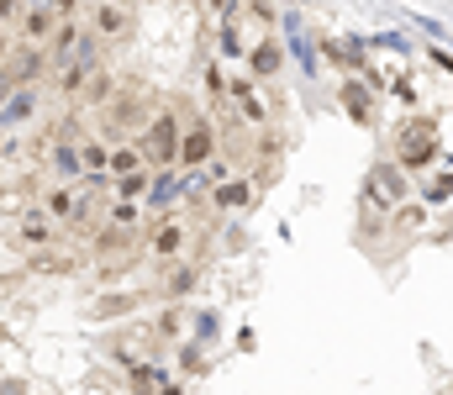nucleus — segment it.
Returning <instances> with one entry per match:
<instances>
[{
    "instance_id": "1",
    "label": "nucleus",
    "mask_w": 453,
    "mask_h": 395,
    "mask_svg": "<svg viewBox=\"0 0 453 395\" xmlns=\"http://www.w3.org/2000/svg\"><path fill=\"white\" fill-rule=\"evenodd\" d=\"M190 222L185 216H158L148 232H142V259L153 263V269H169V263H180L190 254Z\"/></svg>"
},
{
    "instance_id": "2",
    "label": "nucleus",
    "mask_w": 453,
    "mask_h": 395,
    "mask_svg": "<svg viewBox=\"0 0 453 395\" xmlns=\"http://www.w3.org/2000/svg\"><path fill=\"white\" fill-rule=\"evenodd\" d=\"M364 206L374 211V227H380V216H395L406 206V169L401 163H374L364 174Z\"/></svg>"
},
{
    "instance_id": "3",
    "label": "nucleus",
    "mask_w": 453,
    "mask_h": 395,
    "mask_svg": "<svg viewBox=\"0 0 453 395\" xmlns=\"http://www.w3.org/2000/svg\"><path fill=\"white\" fill-rule=\"evenodd\" d=\"M137 148H142L148 169L174 174V158H180V122H174L169 111H158V117H153V127H148V137H142Z\"/></svg>"
},
{
    "instance_id": "4",
    "label": "nucleus",
    "mask_w": 453,
    "mask_h": 395,
    "mask_svg": "<svg viewBox=\"0 0 453 395\" xmlns=\"http://www.w3.org/2000/svg\"><path fill=\"white\" fill-rule=\"evenodd\" d=\"M58 243H64V232H58V222L42 206H32V211L16 216V248L21 254H53Z\"/></svg>"
},
{
    "instance_id": "5",
    "label": "nucleus",
    "mask_w": 453,
    "mask_h": 395,
    "mask_svg": "<svg viewBox=\"0 0 453 395\" xmlns=\"http://www.w3.org/2000/svg\"><path fill=\"white\" fill-rule=\"evenodd\" d=\"M217 158V127L206 122V117H196L190 127H180V158H174V169H206Z\"/></svg>"
},
{
    "instance_id": "6",
    "label": "nucleus",
    "mask_w": 453,
    "mask_h": 395,
    "mask_svg": "<svg viewBox=\"0 0 453 395\" xmlns=\"http://www.w3.org/2000/svg\"><path fill=\"white\" fill-rule=\"evenodd\" d=\"M85 32L96 42H121L132 32V11L116 0H85Z\"/></svg>"
},
{
    "instance_id": "7",
    "label": "nucleus",
    "mask_w": 453,
    "mask_h": 395,
    "mask_svg": "<svg viewBox=\"0 0 453 395\" xmlns=\"http://www.w3.org/2000/svg\"><path fill=\"white\" fill-rule=\"evenodd\" d=\"M11 32H16V48H48L53 32H58V11L53 5H21Z\"/></svg>"
},
{
    "instance_id": "8",
    "label": "nucleus",
    "mask_w": 453,
    "mask_h": 395,
    "mask_svg": "<svg viewBox=\"0 0 453 395\" xmlns=\"http://www.w3.org/2000/svg\"><path fill=\"white\" fill-rule=\"evenodd\" d=\"M42 163H48L53 185H80V179H85V163H80V137H64V132H58V137L48 142Z\"/></svg>"
},
{
    "instance_id": "9",
    "label": "nucleus",
    "mask_w": 453,
    "mask_h": 395,
    "mask_svg": "<svg viewBox=\"0 0 453 395\" xmlns=\"http://www.w3.org/2000/svg\"><path fill=\"white\" fill-rule=\"evenodd\" d=\"M433 158H438V132L427 122L401 127V169H427Z\"/></svg>"
},
{
    "instance_id": "10",
    "label": "nucleus",
    "mask_w": 453,
    "mask_h": 395,
    "mask_svg": "<svg viewBox=\"0 0 453 395\" xmlns=\"http://www.w3.org/2000/svg\"><path fill=\"white\" fill-rule=\"evenodd\" d=\"M226 95H232V106L242 111V122H253V127H264V122H269V101H264V90H258L248 74L226 80Z\"/></svg>"
},
{
    "instance_id": "11",
    "label": "nucleus",
    "mask_w": 453,
    "mask_h": 395,
    "mask_svg": "<svg viewBox=\"0 0 453 395\" xmlns=\"http://www.w3.org/2000/svg\"><path fill=\"white\" fill-rule=\"evenodd\" d=\"M5 74H11V85H16V90H37V80H42V74H53L48 48H27V53H16V58L5 64Z\"/></svg>"
},
{
    "instance_id": "12",
    "label": "nucleus",
    "mask_w": 453,
    "mask_h": 395,
    "mask_svg": "<svg viewBox=\"0 0 453 395\" xmlns=\"http://www.w3.org/2000/svg\"><path fill=\"white\" fill-rule=\"evenodd\" d=\"M196 285H201V263L180 259V263H169V269H164V285H158L153 295H158V300H174V306H180L185 295H196Z\"/></svg>"
},
{
    "instance_id": "13",
    "label": "nucleus",
    "mask_w": 453,
    "mask_h": 395,
    "mask_svg": "<svg viewBox=\"0 0 453 395\" xmlns=\"http://www.w3.org/2000/svg\"><path fill=\"white\" fill-rule=\"evenodd\" d=\"M248 206H253V179L232 174V179H222V185H211V211L232 216V211H248Z\"/></svg>"
},
{
    "instance_id": "14",
    "label": "nucleus",
    "mask_w": 453,
    "mask_h": 395,
    "mask_svg": "<svg viewBox=\"0 0 453 395\" xmlns=\"http://www.w3.org/2000/svg\"><path fill=\"white\" fill-rule=\"evenodd\" d=\"M127 385H132V395H164L169 391V369L148 364V359H132L127 364Z\"/></svg>"
},
{
    "instance_id": "15",
    "label": "nucleus",
    "mask_w": 453,
    "mask_h": 395,
    "mask_svg": "<svg viewBox=\"0 0 453 395\" xmlns=\"http://www.w3.org/2000/svg\"><path fill=\"white\" fill-rule=\"evenodd\" d=\"M37 106H42V95H37V90H16L11 101H0V127H5V132L27 127V122L37 117Z\"/></svg>"
},
{
    "instance_id": "16",
    "label": "nucleus",
    "mask_w": 453,
    "mask_h": 395,
    "mask_svg": "<svg viewBox=\"0 0 453 395\" xmlns=\"http://www.w3.org/2000/svg\"><path fill=\"white\" fill-rule=\"evenodd\" d=\"M101 222L116 227V232H137V227H142V206H137V201H106V206H101Z\"/></svg>"
},
{
    "instance_id": "17",
    "label": "nucleus",
    "mask_w": 453,
    "mask_h": 395,
    "mask_svg": "<svg viewBox=\"0 0 453 395\" xmlns=\"http://www.w3.org/2000/svg\"><path fill=\"white\" fill-rule=\"evenodd\" d=\"M127 243H132V232H116V227H106V222L90 232V254H96L101 263H106V259H121V254H127Z\"/></svg>"
},
{
    "instance_id": "18",
    "label": "nucleus",
    "mask_w": 453,
    "mask_h": 395,
    "mask_svg": "<svg viewBox=\"0 0 453 395\" xmlns=\"http://www.w3.org/2000/svg\"><path fill=\"white\" fill-rule=\"evenodd\" d=\"M137 169H148L142 148H137V142H111V174H106V179H127V174H137Z\"/></svg>"
},
{
    "instance_id": "19",
    "label": "nucleus",
    "mask_w": 453,
    "mask_h": 395,
    "mask_svg": "<svg viewBox=\"0 0 453 395\" xmlns=\"http://www.w3.org/2000/svg\"><path fill=\"white\" fill-rule=\"evenodd\" d=\"M148 185H153V169H137V174H127V179H111V201H137V206H142Z\"/></svg>"
},
{
    "instance_id": "20",
    "label": "nucleus",
    "mask_w": 453,
    "mask_h": 395,
    "mask_svg": "<svg viewBox=\"0 0 453 395\" xmlns=\"http://www.w3.org/2000/svg\"><path fill=\"white\" fill-rule=\"evenodd\" d=\"M274 74H280V42L264 37V42L253 48V80H274Z\"/></svg>"
},
{
    "instance_id": "21",
    "label": "nucleus",
    "mask_w": 453,
    "mask_h": 395,
    "mask_svg": "<svg viewBox=\"0 0 453 395\" xmlns=\"http://www.w3.org/2000/svg\"><path fill=\"white\" fill-rule=\"evenodd\" d=\"M342 106L353 111V122H369V117H374V101H369L358 85H342Z\"/></svg>"
},
{
    "instance_id": "22",
    "label": "nucleus",
    "mask_w": 453,
    "mask_h": 395,
    "mask_svg": "<svg viewBox=\"0 0 453 395\" xmlns=\"http://www.w3.org/2000/svg\"><path fill=\"white\" fill-rule=\"evenodd\" d=\"M164 343H180V332H185V306H169L164 316H158V327H153Z\"/></svg>"
},
{
    "instance_id": "23",
    "label": "nucleus",
    "mask_w": 453,
    "mask_h": 395,
    "mask_svg": "<svg viewBox=\"0 0 453 395\" xmlns=\"http://www.w3.org/2000/svg\"><path fill=\"white\" fill-rule=\"evenodd\" d=\"M137 300H142V295H101V300H96L90 311H96V316H127V311H132Z\"/></svg>"
},
{
    "instance_id": "24",
    "label": "nucleus",
    "mask_w": 453,
    "mask_h": 395,
    "mask_svg": "<svg viewBox=\"0 0 453 395\" xmlns=\"http://www.w3.org/2000/svg\"><path fill=\"white\" fill-rule=\"evenodd\" d=\"M201 364H206V359H201V348H196V343H185V348H180V375H201Z\"/></svg>"
},
{
    "instance_id": "25",
    "label": "nucleus",
    "mask_w": 453,
    "mask_h": 395,
    "mask_svg": "<svg viewBox=\"0 0 453 395\" xmlns=\"http://www.w3.org/2000/svg\"><path fill=\"white\" fill-rule=\"evenodd\" d=\"M11 58H16V32H11V27H0V69H5Z\"/></svg>"
},
{
    "instance_id": "26",
    "label": "nucleus",
    "mask_w": 453,
    "mask_h": 395,
    "mask_svg": "<svg viewBox=\"0 0 453 395\" xmlns=\"http://www.w3.org/2000/svg\"><path fill=\"white\" fill-rule=\"evenodd\" d=\"M16 16H21V0H0V27H16Z\"/></svg>"
},
{
    "instance_id": "27",
    "label": "nucleus",
    "mask_w": 453,
    "mask_h": 395,
    "mask_svg": "<svg viewBox=\"0 0 453 395\" xmlns=\"http://www.w3.org/2000/svg\"><path fill=\"white\" fill-rule=\"evenodd\" d=\"M116 5H127V11H132V0H116Z\"/></svg>"
}]
</instances>
